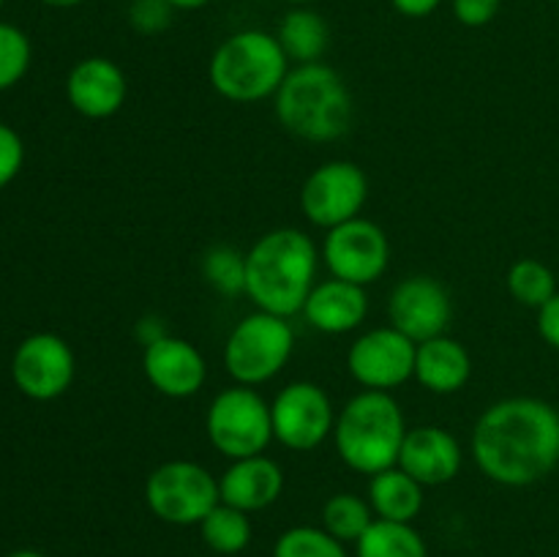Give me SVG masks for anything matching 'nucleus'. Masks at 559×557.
Instances as JSON below:
<instances>
[{"label": "nucleus", "instance_id": "nucleus-19", "mask_svg": "<svg viewBox=\"0 0 559 557\" xmlns=\"http://www.w3.org/2000/svg\"><path fill=\"white\" fill-rule=\"evenodd\" d=\"M304 317L314 331L331 333H349L360 328L369 317V298H366V287L344 278H325V282L314 284L304 306Z\"/></svg>", "mask_w": 559, "mask_h": 557}, {"label": "nucleus", "instance_id": "nucleus-13", "mask_svg": "<svg viewBox=\"0 0 559 557\" xmlns=\"http://www.w3.org/2000/svg\"><path fill=\"white\" fill-rule=\"evenodd\" d=\"M74 353L55 333H33L16 347L11 360L14 386L36 402L63 396L74 382Z\"/></svg>", "mask_w": 559, "mask_h": 557}, {"label": "nucleus", "instance_id": "nucleus-41", "mask_svg": "<svg viewBox=\"0 0 559 557\" xmlns=\"http://www.w3.org/2000/svg\"><path fill=\"white\" fill-rule=\"evenodd\" d=\"M557 9H559V0H557Z\"/></svg>", "mask_w": 559, "mask_h": 557}, {"label": "nucleus", "instance_id": "nucleus-31", "mask_svg": "<svg viewBox=\"0 0 559 557\" xmlns=\"http://www.w3.org/2000/svg\"><path fill=\"white\" fill-rule=\"evenodd\" d=\"M22 162H25V145L20 134L11 126L0 123V189H5L20 175Z\"/></svg>", "mask_w": 559, "mask_h": 557}, {"label": "nucleus", "instance_id": "nucleus-16", "mask_svg": "<svg viewBox=\"0 0 559 557\" xmlns=\"http://www.w3.org/2000/svg\"><path fill=\"white\" fill-rule=\"evenodd\" d=\"M66 96L80 115L93 120L112 118L120 112L129 96V82L123 69L109 58H85L69 71Z\"/></svg>", "mask_w": 559, "mask_h": 557}, {"label": "nucleus", "instance_id": "nucleus-15", "mask_svg": "<svg viewBox=\"0 0 559 557\" xmlns=\"http://www.w3.org/2000/svg\"><path fill=\"white\" fill-rule=\"evenodd\" d=\"M142 371L162 396L189 399L202 391L207 380V364L200 349L180 336H164L147 344L142 353Z\"/></svg>", "mask_w": 559, "mask_h": 557}, {"label": "nucleus", "instance_id": "nucleus-25", "mask_svg": "<svg viewBox=\"0 0 559 557\" xmlns=\"http://www.w3.org/2000/svg\"><path fill=\"white\" fill-rule=\"evenodd\" d=\"M374 519L369 500L353 495V491H338L322 506V528L342 544H355Z\"/></svg>", "mask_w": 559, "mask_h": 557}, {"label": "nucleus", "instance_id": "nucleus-12", "mask_svg": "<svg viewBox=\"0 0 559 557\" xmlns=\"http://www.w3.org/2000/svg\"><path fill=\"white\" fill-rule=\"evenodd\" d=\"M415 349L418 344L393 325L371 328L349 347L347 369L366 391L391 393L415 377Z\"/></svg>", "mask_w": 559, "mask_h": 557}, {"label": "nucleus", "instance_id": "nucleus-32", "mask_svg": "<svg viewBox=\"0 0 559 557\" xmlns=\"http://www.w3.org/2000/svg\"><path fill=\"white\" fill-rule=\"evenodd\" d=\"M502 0H453V16L467 27H484L500 14Z\"/></svg>", "mask_w": 559, "mask_h": 557}, {"label": "nucleus", "instance_id": "nucleus-23", "mask_svg": "<svg viewBox=\"0 0 559 557\" xmlns=\"http://www.w3.org/2000/svg\"><path fill=\"white\" fill-rule=\"evenodd\" d=\"M355 557H429V546L409 522L374 519L355 541Z\"/></svg>", "mask_w": 559, "mask_h": 557}, {"label": "nucleus", "instance_id": "nucleus-30", "mask_svg": "<svg viewBox=\"0 0 559 557\" xmlns=\"http://www.w3.org/2000/svg\"><path fill=\"white\" fill-rule=\"evenodd\" d=\"M175 9L167 0H129V22L142 36H158L173 25Z\"/></svg>", "mask_w": 559, "mask_h": 557}, {"label": "nucleus", "instance_id": "nucleus-17", "mask_svg": "<svg viewBox=\"0 0 559 557\" xmlns=\"http://www.w3.org/2000/svg\"><path fill=\"white\" fill-rule=\"evenodd\" d=\"M462 446L442 426H415L407 429L399 467L424 486L451 484L462 470Z\"/></svg>", "mask_w": 559, "mask_h": 557}, {"label": "nucleus", "instance_id": "nucleus-11", "mask_svg": "<svg viewBox=\"0 0 559 557\" xmlns=\"http://www.w3.org/2000/svg\"><path fill=\"white\" fill-rule=\"evenodd\" d=\"M322 257L331 276L366 287L382 278L391 265V240L380 224L358 216L328 229Z\"/></svg>", "mask_w": 559, "mask_h": 557}, {"label": "nucleus", "instance_id": "nucleus-9", "mask_svg": "<svg viewBox=\"0 0 559 557\" xmlns=\"http://www.w3.org/2000/svg\"><path fill=\"white\" fill-rule=\"evenodd\" d=\"M273 440L289 451H314L336 426L333 402L317 382H289L276 393L271 404Z\"/></svg>", "mask_w": 559, "mask_h": 557}, {"label": "nucleus", "instance_id": "nucleus-39", "mask_svg": "<svg viewBox=\"0 0 559 557\" xmlns=\"http://www.w3.org/2000/svg\"><path fill=\"white\" fill-rule=\"evenodd\" d=\"M284 3H293V5H309V3H314V0H284Z\"/></svg>", "mask_w": 559, "mask_h": 557}, {"label": "nucleus", "instance_id": "nucleus-1", "mask_svg": "<svg viewBox=\"0 0 559 557\" xmlns=\"http://www.w3.org/2000/svg\"><path fill=\"white\" fill-rule=\"evenodd\" d=\"M473 459L500 486L538 484L559 464V413L535 396L491 404L473 429Z\"/></svg>", "mask_w": 559, "mask_h": 557}, {"label": "nucleus", "instance_id": "nucleus-21", "mask_svg": "<svg viewBox=\"0 0 559 557\" xmlns=\"http://www.w3.org/2000/svg\"><path fill=\"white\" fill-rule=\"evenodd\" d=\"M369 506L377 519L413 524V519L424 508V484L404 473L399 464L382 470L369 481Z\"/></svg>", "mask_w": 559, "mask_h": 557}, {"label": "nucleus", "instance_id": "nucleus-5", "mask_svg": "<svg viewBox=\"0 0 559 557\" xmlns=\"http://www.w3.org/2000/svg\"><path fill=\"white\" fill-rule=\"evenodd\" d=\"M287 74L289 58L278 38L265 31L233 33L218 44L207 66L213 91L235 104L276 96Z\"/></svg>", "mask_w": 559, "mask_h": 557}, {"label": "nucleus", "instance_id": "nucleus-42", "mask_svg": "<svg viewBox=\"0 0 559 557\" xmlns=\"http://www.w3.org/2000/svg\"><path fill=\"white\" fill-rule=\"evenodd\" d=\"M207 557H216V555H207Z\"/></svg>", "mask_w": 559, "mask_h": 557}, {"label": "nucleus", "instance_id": "nucleus-3", "mask_svg": "<svg viewBox=\"0 0 559 557\" xmlns=\"http://www.w3.org/2000/svg\"><path fill=\"white\" fill-rule=\"evenodd\" d=\"M276 118L289 134L309 142H333L353 123V96L336 69L304 63L289 69L276 96Z\"/></svg>", "mask_w": 559, "mask_h": 557}, {"label": "nucleus", "instance_id": "nucleus-7", "mask_svg": "<svg viewBox=\"0 0 559 557\" xmlns=\"http://www.w3.org/2000/svg\"><path fill=\"white\" fill-rule=\"evenodd\" d=\"M145 502L162 522L191 528L222 502V491L211 470L189 459H173L147 475Z\"/></svg>", "mask_w": 559, "mask_h": 557}, {"label": "nucleus", "instance_id": "nucleus-34", "mask_svg": "<svg viewBox=\"0 0 559 557\" xmlns=\"http://www.w3.org/2000/svg\"><path fill=\"white\" fill-rule=\"evenodd\" d=\"M440 3L442 0H391L393 9L402 16H409V20H424V16L435 14Z\"/></svg>", "mask_w": 559, "mask_h": 557}, {"label": "nucleus", "instance_id": "nucleus-20", "mask_svg": "<svg viewBox=\"0 0 559 557\" xmlns=\"http://www.w3.org/2000/svg\"><path fill=\"white\" fill-rule=\"evenodd\" d=\"M473 377V358L467 347L451 336H435L415 349V380L431 393H456Z\"/></svg>", "mask_w": 559, "mask_h": 557}, {"label": "nucleus", "instance_id": "nucleus-36", "mask_svg": "<svg viewBox=\"0 0 559 557\" xmlns=\"http://www.w3.org/2000/svg\"><path fill=\"white\" fill-rule=\"evenodd\" d=\"M169 5H173L175 11H197L202 9V5H207L211 0H167Z\"/></svg>", "mask_w": 559, "mask_h": 557}, {"label": "nucleus", "instance_id": "nucleus-33", "mask_svg": "<svg viewBox=\"0 0 559 557\" xmlns=\"http://www.w3.org/2000/svg\"><path fill=\"white\" fill-rule=\"evenodd\" d=\"M538 333L546 344L559 349V293L538 309Z\"/></svg>", "mask_w": 559, "mask_h": 557}, {"label": "nucleus", "instance_id": "nucleus-6", "mask_svg": "<svg viewBox=\"0 0 559 557\" xmlns=\"http://www.w3.org/2000/svg\"><path fill=\"white\" fill-rule=\"evenodd\" d=\"M295 349V331L287 317L260 311L243 317L224 344V369L238 386L271 382L287 366Z\"/></svg>", "mask_w": 559, "mask_h": 557}, {"label": "nucleus", "instance_id": "nucleus-18", "mask_svg": "<svg viewBox=\"0 0 559 557\" xmlns=\"http://www.w3.org/2000/svg\"><path fill=\"white\" fill-rule=\"evenodd\" d=\"M218 491H222V502L238 511H265L282 497L284 470L276 459L265 453L235 459L218 478Z\"/></svg>", "mask_w": 559, "mask_h": 557}, {"label": "nucleus", "instance_id": "nucleus-4", "mask_svg": "<svg viewBox=\"0 0 559 557\" xmlns=\"http://www.w3.org/2000/svg\"><path fill=\"white\" fill-rule=\"evenodd\" d=\"M407 420L388 391H360L336 415L333 446L338 459L360 475H377L399 464Z\"/></svg>", "mask_w": 559, "mask_h": 557}, {"label": "nucleus", "instance_id": "nucleus-40", "mask_svg": "<svg viewBox=\"0 0 559 557\" xmlns=\"http://www.w3.org/2000/svg\"><path fill=\"white\" fill-rule=\"evenodd\" d=\"M3 3H5V0H0V9H3Z\"/></svg>", "mask_w": 559, "mask_h": 557}, {"label": "nucleus", "instance_id": "nucleus-26", "mask_svg": "<svg viewBox=\"0 0 559 557\" xmlns=\"http://www.w3.org/2000/svg\"><path fill=\"white\" fill-rule=\"evenodd\" d=\"M508 293L516 304L540 309L557 295V278L549 265L533 260V257H524V260L513 262L511 271H508Z\"/></svg>", "mask_w": 559, "mask_h": 557}, {"label": "nucleus", "instance_id": "nucleus-27", "mask_svg": "<svg viewBox=\"0 0 559 557\" xmlns=\"http://www.w3.org/2000/svg\"><path fill=\"white\" fill-rule=\"evenodd\" d=\"M273 557H349L338 538H333L325 528H300L284 530L273 544Z\"/></svg>", "mask_w": 559, "mask_h": 557}, {"label": "nucleus", "instance_id": "nucleus-24", "mask_svg": "<svg viewBox=\"0 0 559 557\" xmlns=\"http://www.w3.org/2000/svg\"><path fill=\"white\" fill-rule=\"evenodd\" d=\"M200 533L211 555L235 557L249 549L251 544V519L246 511L218 502L211 513L200 522Z\"/></svg>", "mask_w": 559, "mask_h": 557}, {"label": "nucleus", "instance_id": "nucleus-28", "mask_svg": "<svg viewBox=\"0 0 559 557\" xmlns=\"http://www.w3.org/2000/svg\"><path fill=\"white\" fill-rule=\"evenodd\" d=\"M202 276L224 298L246 293V254L233 246H213L202 257Z\"/></svg>", "mask_w": 559, "mask_h": 557}, {"label": "nucleus", "instance_id": "nucleus-29", "mask_svg": "<svg viewBox=\"0 0 559 557\" xmlns=\"http://www.w3.org/2000/svg\"><path fill=\"white\" fill-rule=\"evenodd\" d=\"M31 69V38L16 25L0 22V91L14 87Z\"/></svg>", "mask_w": 559, "mask_h": 557}, {"label": "nucleus", "instance_id": "nucleus-38", "mask_svg": "<svg viewBox=\"0 0 559 557\" xmlns=\"http://www.w3.org/2000/svg\"><path fill=\"white\" fill-rule=\"evenodd\" d=\"M9 557H47V555H41V552H36V549H20Z\"/></svg>", "mask_w": 559, "mask_h": 557}, {"label": "nucleus", "instance_id": "nucleus-14", "mask_svg": "<svg viewBox=\"0 0 559 557\" xmlns=\"http://www.w3.org/2000/svg\"><path fill=\"white\" fill-rule=\"evenodd\" d=\"M388 315H391V325L396 331L420 344L448 331L453 304L442 282L431 276H409L393 287Z\"/></svg>", "mask_w": 559, "mask_h": 557}, {"label": "nucleus", "instance_id": "nucleus-2", "mask_svg": "<svg viewBox=\"0 0 559 557\" xmlns=\"http://www.w3.org/2000/svg\"><path fill=\"white\" fill-rule=\"evenodd\" d=\"M320 254L306 233L278 227L246 251V295L260 311L293 317L304 311L317 284Z\"/></svg>", "mask_w": 559, "mask_h": 557}, {"label": "nucleus", "instance_id": "nucleus-37", "mask_svg": "<svg viewBox=\"0 0 559 557\" xmlns=\"http://www.w3.org/2000/svg\"><path fill=\"white\" fill-rule=\"evenodd\" d=\"M44 5H52V9H74L82 0H41Z\"/></svg>", "mask_w": 559, "mask_h": 557}, {"label": "nucleus", "instance_id": "nucleus-22", "mask_svg": "<svg viewBox=\"0 0 559 557\" xmlns=\"http://www.w3.org/2000/svg\"><path fill=\"white\" fill-rule=\"evenodd\" d=\"M328 36H331L328 22L317 11L306 9V5H295L293 11H287L284 20L278 22L276 33L284 55L298 66L320 63L328 49Z\"/></svg>", "mask_w": 559, "mask_h": 557}, {"label": "nucleus", "instance_id": "nucleus-35", "mask_svg": "<svg viewBox=\"0 0 559 557\" xmlns=\"http://www.w3.org/2000/svg\"><path fill=\"white\" fill-rule=\"evenodd\" d=\"M136 336H140V342L147 347V344H153V342H158V339L167 336V328H164L162 320H156V317H145V320L136 325Z\"/></svg>", "mask_w": 559, "mask_h": 557}, {"label": "nucleus", "instance_id": "nucleus-10", "mask_svg": "<svg viewBox=\"0 0 559 557\" xmlns=\"http://www.w3.org/2000/svg\"><path fill=\"white\" fill-rule=\"evenodd\" d=\"M369 200V180L355 162H328L306 178L300 208L314 227L333 229L360 216Z\"/></svg>", "mask_w": 559, "mask_h": 557}, {"label": "nucleus", "instance_id": "nucleus-8", "mask_svg": "<svg viewBox=\"0 0 559 557\" xmlns=\"http://www.w3.org/2000/svg\"><path fill=\"white\" fill-rule=\"evenodd\" d=\"M205 431L211 446L233 462L265 453L273 440L271 404L249 386L227 388L207 407Z\"/></svg>", "mask_w": 559, "mask_h": 557}]
</instances>
